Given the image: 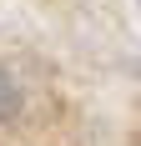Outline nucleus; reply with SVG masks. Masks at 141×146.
Masks as SVG:
<instances>
[{"mask_svg": "<svg viewBox=\"0 0 141 146\" xmlns=\"http://www.w3.org/2000/svg\"><path fill=\"white\" fill-rule=\"evenodd\" d=\"M136 5H141V0H136Z\"/></svg>", "mask_w": 141, "mask_h": 146, "instance_id": "nucleus-2", "label": "nucleus"}, {"mask_svg": "<svg viewBox=\"0 0 141 146\" xmlns=\"http://www.w3.org/2000/svg\"><path fill=\"white\" fill-rule=\"evenodd\" d=\"M15 106H20V91H15V81L5 71H0V121L5 116H15Z\"/></svg>", "mask_w": 141, "mask_h": 146, "instance_id": "nucleus-1", "label": "nucleus"}]
</instances>
